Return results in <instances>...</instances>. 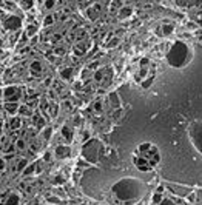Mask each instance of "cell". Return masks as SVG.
Listing matches in <instances>:
<instances>
[{
  "instance_id": "7dc6e473",
  "label": "cell",
  "mask_w": 202,
  "mask_h": 205,
  "mask_svg": "<svg viewBox=\"0 0 202 205\" xmlns=\"http://www.w3.org/2000/svg\"><path fill=\"white\" fill-rule=\"evenodd\" d=\"M147 65H150V60H148L147 57L140 60V67H147Z\"/></svg>"
},
{
  "instance_id": "5b68a950",
  "label": "cell",
  "mask_w": 202,
  "mask_h": 205,
  "mask_svg": "<svg viewBox=\"0 0 202 205\" xmlns=\"http://www.w3.org/2000/svg\"><path fill=\"white\" fill-rule=\"evenodd\" d=\"M103 6H108V3L105 2H93L88 8H87V16L91 22H96L99 20V17L102 16L103 12Z\"/></svg>"
},
{
  "instance_id": "3957f363",
  "label": "cell",
  "mask_w": 202,
  "mask_h": 205,
  "mask_svg": "<svg viewBox=\"0 0 202 205\" xmlns=\"http://www.w3.org/2000/svg\"><path fill=\"white\" fill-rule=\"evenodd\" d=\"M99 153H100V142L97 139H90L84 144L80 154H82V157L85 160H88L91 163H96L97 159H99Z\"/></svg>"
},
{
  "instance_id": "83f0119b",
  "label": "cell",
  "mask_w": 202,
  "mask_h": 205,
  "mask_svg": "<svg viewBox=\"0 0 202 205\" xmlns=\"http://www.w3.org/2000/svg\"><path fill=\"white\" fill-rule=\"evenodd\" d=\"M54 22H56V16L54 14H48L43 19V25H45V26H51V25H54Z\"/></svg>"
},
{
  "instance_id": "681fc988",
  "label": "cell",
  "mask_w": 202,
  "mask_h": 205,
  "mask_svg": "<svg viewBox=\"0 0 202 205\" xmlns=\"http://www.w3.org/2000/svg\"><path fill=\"white\" fill-rule=\"evenodd\" d=\"M60 40H62V34L60 33L54 34V42H60Z\"/></svg>"
},
{
  "instance_id": "f546056e",
  "label": "cell",
  "mask_w": 202,
  "mask_h": 205,
  "mask_svg": "<svg viewBox=\"0 0 202 205\" xmlns=\"http://www.w3.org/2000/svg\"><path fill=\"white\" fill-rule=\"evenodd\" d=\"M2 151H3V153H8V154H14L16 148H14V145H11V144H3Z\"/></svg>"
},
{
  "instance_id": "2e32d148",
  "label": "cell",
  "mask_w": 202,
  "mask_h": 205,
  "mask_svg": "<svg viewBox=\"0 0 202 205\" xmlns=\"http://www.w3.org/2000/svg\"><path fill=\"white\" fill-rule=\"evenodd\" d=\"M103 76H105V68H99V70H96L94 73H91V79L96 82V83H102Z\"/></svg>"
},
{
  "instance_id": "52a82bcc",
  "label": "cell",
  "mask_w": 202,
  "mask_h": 205,
  "mask_svg": "<svg viewBox=\"0 0 202 205\" xmlns=\"http://www.w3.org/2000/svg\"><path fill=\"white\" fill-rule=\"evenodd\" d=\"M20 202V196L16 194V193H5L2 194V197H0V203H3V205H19Z\"/></svg>"
},
{
  "instance_id": "816d5d0a",
  "label": "cell",
  "mask_w": 202,
  "mask_h": 205,
  "mask_svg": "<svg viewBox=\"0 0 202 205\" xmlns=\"http://www.w3.org/2000/svg\"><path fill=\"white\" fill-rule=\"evenodd\" d=\"M80 88H84V83H82V82H77V83H74V89H80Z\"/></svg>"
},
{
  "instance_id": "b9f144b4",
  "label": "cell",
  "mask_w": 202,
  "mask_h": 205,
  "mask_svg": "<svg viewBox=\"0 0 202 205\" xmlns=\"http://www.w3.org/2000/svg\"><path fill=\"white\" fill-rule=\"evenodd\" d=\"M56 5H57L56 2H45V3H43V6H45V8H48V9H52Z\"/></svg>"
},
{
  "instance_id": "e0dca14e",
  "label": "cell",
  "mask_w": 202,
  "mask_h": 205,
  "mask_svg": "<svg viewBox=\"0 0 202 205\" xmlns=\"http://www.w3.org/2000/svg\"><path fill=\"white\" fill-rule=\"evenodd\" d=\"M111 80H113V71H111V68L108 67V68H105V76H103V80H102V86L103 88H106L110 83H111Z\"/></svg>"
},
{
  "instance_id": "603a6c76",
  "label": "cell",
  "mask_w": 202,
  "mask_h": 205,
  "mask_svg": "<svg viewBox=\"0 0 202 205\" xmlns=\"http://www.w3.org/2000/svg\"><path fill=\"white\" fill-rule=\"evenodd\" d=\"M34 173H36V163H28V165L25 166V170L22 171V176L26 177V176H31Z\"/></svg>"
},
{
  "instance_id": "4fadbf2b",
  "label": "cell",
  "mask_w": 202,
  "mask_h": 205,
  "mask_svg": "<svg viewBox=\"0 0 202 205\" xmlns=\"http://www.w3.org/2000/svg\"><path fill=\"white\" fill-rule=\"evenodd\" d=\"M73 73H74V70H73L71 67H63V68L60 70V77H62V80L70 82V80L73 79Z\"/></svg>"
},
{
  "instance_id": "ba28073f",
  "label": "cell",
  "mask_w": 202,
  "mask_h": 205,
  "mask_svg": "<svg viewBox=\"0 0 202 205\" xmlns=\"http://www.w3.org/2000/svg\"><path fill=\"white\" fill-rule=\"evenodd\" d=\"M31 117H33V122H34V126H36V130H37V131L43 130V128L46 126V120L42 117V114H40L39 111H34Z\"/></svg>"
},
{
  "instance_id": "c3c4849f",
  "label": "cell",
  "mask_w": 202,
  "mask_h": 205,
  "mask_svg": "<svg viewBox=\"0 0 202 205\" xmlns=\"http://www.w3.org/2000/svg\"><path fill=\"white\" fill-rule=\"evenodd\" d=\"M49 97L51 99H57V93L54 91V89H49Z\"/></svg>"
},
{
  "instance_id": "f907efd6",
  "label": "cell",
  "mask_w": 202,
  "mask_h": 205,
  "mask_svg": "<svg viewBox=\"0 0 202 205\" xmlns=\"http://www.w3.org/2000/svg\"><path fill=\"white\" fill-rule=\"evenodd\" d=\"M48 60H49V62H51V63H56V62H57V60H59V59H57V57H56V56H48Z\"/></svg>"
},
{
  "instance_id": "5bb4252c",
  "label": "cell",
  "mask_w": 202,
  "mask_h": 205,
  "mask_svg": "<svg viewBox=\"0 0 202 205\" xmlns=\"http://www.w3.org/2000/svg\"><path fill=\"white\" fill-rule=\"evenodd\" d=\"M22 125H23V122H22V117H19V116H14L8 122V128H9V130H20Z\"/></svg>"
},
{
  "instance_id": "4dcf8cb0",
  "label": "cell",
  "mask_w": 202,
  "mask_h": 205,
  "mask_svg": "<svg viewBox=\"0 0 202 205\" xmlns=\"http://www.w3.org/2000/svg\"><path fill=\"white\" fill-rule=\"evenodd\" d=\"M51 133H52V128H51V126H45L43 130H42V137H43V140H48V139L51 137Z\"/></svg>"
},
{
  "instance_id": "f1b7e54d",
  "label": "cell",
  "mask_w": 202,
  "mask_h": 205,
  "mask_svg": "<svg viewBox=\"0 0 202 205\" xmlns=\"http://www.w3.org/2000/svg\"><path fill=\"white\" fill-rule=\"evenodd\" d=\"M22 188L25 190L26 194H34V193H36V187H34L33 184H23Z\"/></svg>"
},
{
  "instance_id": "d6a6232c",
  "label": "cell",
  "mask_w": 202,
  "mask_h": 205,
  "mask_svg": "<svg viewBox=\"0 0 202 205\" xmlns=\"http://www.w3.org/2000/svg\"><path fill=\"white\" fill-rule=\"evenodd\" d=\"M62 108H63L65 111H73V104H71L68 99H65V100L62 102Z\"/></svg>"
},
{
  "instance_id": "7bdbcfd3",
  "label": "cell",
  "mask_w": 202,
  "mask_h": 205,
  "mask_svg": "<svg viewBox=\"0 0 202 205\" xmlns=\"http://www.w3.org/2000/svg\"><path fill=\"white\" fill-rule=\"evenodd\" d=\"M66 40H68V42H76L74 33H68V36H66Z\"/></svg>"
},
{
  "instance_id": "60d3db41",
  "label": "cell",
  "mask_w": 202,
  "mask_h": 205,
  "mask_svg": "<svg viewBox=\"0 0 202 205\" xmlns=\"http://www.w3.org/2000/svg\"><path fill=\"white\" fill-rule=\"evenodd\" d=\"M162 199H164V197H162V194H160V193H156V194L153 196V202H154V203H160V202H162Z\"/></svg>"
},
{
  "instance_id": "8992f818",
  "label": "cell",
  "mask_w": 202,
  "mask_h": 205,
  "mask_svg": "<svg viewBox=\"0 0 202 205\" xmlns=\"http://www.w3.org/2000/svg\"><path fill=\"white\" fill-rule=\"evenodd\" d=\"M3 26L8 31H19L20 26H22V19L16 14H11L3 20Z\"/></svg>"
},
{
  "instance_id": "ab89813d",
  "label": "cell",
  "mask_w": 202,
  "mask_h": 205,
  "mask_svg": "<svg viewBox=\"0 0 202 205\" xmlns=\"http://www.w3.org/2000/svg\"><path fill=\"white\" fill-rule=\"evenodd\" d=\"M19 5H20L22 8H25L26 11H28L30 8H33V5H34V3H33V2H19Z\"/></svg>"
},
{
  "instance_id": "484cf974",
  "label": "cell",
  "mask_w": 202,
  "mask_h": 205,
  "mask_svg": "<svg viewBox=\"0 0 202 205\" xmlns=\"http://www.w3.org/2000/svg\"><path fill=\"white\" fill-rule=\"evenodd\" d=\"M108 102H110V105H111V108H119V97H117V94L116 93H111L110 96H108Z\"/></svg>"
},
{
  "instance_id": "f35d334b",
  "label": "cell",
  "mask_w": 202,
  "mask_h": 205,
  "mask_svg": "<svg viewBox=\"0 0 202 205\" xmlns=\"http://www.w3.org/2000/svg\"><path fill=\"white\" fill-rule=\"evenodd\" d=\"M90 139H91V134H90V131H87V130H85V131H82V134H80V140H82V142L85 144L87 140H90Z\"/></svg>"
},
{
  "instance_id": "ffe728a7",
  "label": "cell",
  "mask_w": 202,
  "mask_h": 205,
  "mask_svg": "<svg viewBox=\"0 0 202 205\" xmlns=\"http://www.w3.org/2000/svg\"><path fill=\"white\" fill-rule=\"evenodd\" d=\"M133 14V8L131 6H124V8H120L119 9V19H127V17H130Z\"/></svg>"
},
{
  "instance_id": "8fae6325",
  "label": "cell",
  "mask_w": 202,
  "mask_h": 205,
  "mask_svg": "<svg viewBox=\"0 0 202 205\" xmlns=\"http://www.w3.org/2000/svg\"><path fill=\"white\" fill-rule=\"evenodd\" d=\"M30 71H31V74L33 76H42V73H43V63L40 62V60H33L31 62V65H30Z\"/></svg>"
},
{
  "instance_id": "7402d4cb",
  "label": "cell",
  "mask_w": 202,
  "mask_h": 205,
  "mask_svg": "<svg viewBox=\"0 0 202 205\" xmlns=\"http://www.w3.org/2000/svg\"><path fill=\"white\" fill-rule=\"evenodd\" d=\"M3 108H5V111L8 114H12V116H14V114L17 113V110H19V104H6V102H5Z\"/></svg>"
},
{
  "instance_id": "d4e9b609",
  "label": "cell",
  "mask_w": 202,
  "mask_h": 205,
  "mask_svg": "<svg viewBox=\"0 0 202 205\" xmlns=\"http://www.w3.org/2000/svg\"><path fill=\"white\" fill-rule=\"evenodd\" d=\"M160 30H162V36H170L174 30V25L173 23H162Z\"/></svg>"
},
{
  "instance_id": "30bf717a",
  "label": "cell",
  "mask_w": 202,
  "mask_h": 205,
  "mask_svg": "<svg viewBox=\"0 0 202 205\" xmlns=\"http://www.w3.org/2000/svg\"><path fill=\"white\" fill-rule=\"evenodd\" d=\"M54 154H56L57 159H65V157H68L71 154V148L66 147V145H59L54 150Z\"/></svg>"
},
{
  "instance_id": "cb8c5ba5",
  "label": "cell",
  "mask_w": 202,
  "mask_h": 205,
  "mask_svg": "<svg viewBox=\"0 0 202 205\" xmlns=\"http://www.w3.org/2000/svg\"><path fill=\"white\" fill-rule=\"evenodd\" d=\"M91 111L96 113V114H100V113L103 111V102H102V100H96V102L91 105Z\"/></svg>"
},
{
  "instance_id": "4316f807",
  "label": "cell",
  "mask_w": 202,
  "mask_h": 205,
  "mask_svg": "<svg viewBox=\"0 0 202 205\" xmlns=\"http://www.w3.org/2000/svg\"><path fill=\"white\" fill-rule=\"evenodd\" d=\"M100 68V62L99 60H93V62H90L88 65H87V70L90 71V73H94L96 70H99Z\"/></svg>"
},
{
  "instance_id": "11a10c76",
  "label": "cell",
  "mask_w": 202,
  "mask_h": 205,
  "mask_svg": "<svg viewBox=\"0 0 202 205\" xmlns=\"http://www.w3.org/2000/svg\"><path fill=\"white\" fill-rule=\"evenodd\" d=\"M2 46H3V42H2V39H0V51H2Z\"/></svg>"
},
{
  "instance_id": "ac0fdd59",
  "label": "cell",
  "mask_w": 202,
  "mask_h": 205,
  "mask_svg": "<svg viewBox=\"0 0 202 205\" xmlns=\"http://www.w3.org/2000/svg\"><path fill=\"white\" fill-rule=\"evenodd\" d=\"M74 37H76V42H87L88 31H87L85 28H79V30L74 33Z\"/></svg>"
},
{
  "instance_id": "1f68e13d",
  "label": "cell",
  "mask_w": 202,
  "mask_h": 205,
  "mask_svg": "<svg viewBox=\"0 0 202 205\" xmlns=\"http://www.w3.org/2000/svg\"><path fill=\"white\" fill-rule=\"evenodd\" d=\"M14 148H16V150H20V151H22V150H25V148H26V142H25V139H17V140H16V144H14Z\"/></svg>"
},
{
  "instance_id": "8d00e7d4",
  "label": "cell",
  "mask_w": 202,
  "mask_h": 205,
  "mask_svg": "<svg viewBox=\"0 0 202 205\" xmlns=\"http://www.w3.org/2000/svg\"><path fill=\"white\" fill-rule=\"evenodd\" d=\"M48 108L51 110V117H56V116H57V111H59V107H57V104H51Z\"/></svg>"
},
{
  "instance_id": "f6af8a7d",
  "label": "cell",
  "mask_w": 202,
  "mask_h": 205,
  "mask_svg": "<svg viewBox=\"0 0 202 205\" xmlns=\"http://www.w3.org/2000/svg\"><path fill=\"white\" fill-rule=\"evenodd\" d=\"M82 122H84V120H82V117H80V116H76V117H74V125H76V126H79Z\"/></svg>"
},
{
  "instance_id": "9c48e42d",
  "label": "cell",
  "mask_w": 202,
  "mask_h": 205,
  "mask_svg": "<svg viewBox=\"0 0 202 205\" xmlns=\"http://www.w3.org/2000/svg\"><path fill=\"white\" fill-rule=\"evenodd\" d=\"M133 162H134V165H136V168L139 170V171H150L151 170V166H150V163H148L144 157H139V156H136L133 159Z\"/></svg>"
},
{
  "instance_id": "bcb514c9",
  "label": "cell",
  "mask_w": 202,
  "mask_h": 205,
  "mask_svg": "<svg viewBox=\"0 0 202 205\" xmlns=\"http://www.w3.org/2000/svg\"><path fill=\"white\" fill-rule=\"evenodd\" d=\"M6 168V162H5V159H0V171H3Z\"/></svg>"
},
{
  "instance_id": "277c9868",
  "label": "cell",
  "mask_w": 202,
  "mask_h": 205,
  "mask_svg": "<svg viewBox=\"0 0 202 205\" xmlns=\"http://www.w3.org/2000/svg\"><path fill=\"white\" fill-rule=\"evenodd\" d=\"M22 97V89L19 86H6L3 89V100L6 104H19Z\"/></svg>"
},
{
  "instance_id": "6da1fadb",
  "label": "cell",
  "mask_w": 202,
  "mask_h": 205,
  "mask_svg": "<svg viewBox=\"0 0 202 205\" xmlns=\"http://www.w3.org/2000/svg\"><path fill=\"white\" fill-rule=\"evenodd\" d=\"M193 53L185 42H174L167 53V63L173 68H182L191 60Z\"/></svg>"
},
{
  "instance_id": "d590c367",
  "label": "cell",
  "mask_w": 202,
  "mask_h": 205,
  "mask_svg": "<svg viewBox=\"0 0 202 205\" xmlns=\"http://www.w3.org/2000/svg\"><path fill=\"white\" fill-rule=\"evenodd\" d=\"M51 160H52V153H51V151H46L45 154H43V157H42V162H43V163H49Z\"/></svg>"
},
{
  "instance_id": "9a60e30c",
  "label": "cell",
  "mask_w": 202,
  "mask_h": 205,
  "mask_svg": "<svg viewBox=\"0 0 202 205\" xmlns=\"http://www.w3.org/2000/svg\"><path fill=\"white\" fill-rule=\"evenodd\" d=\"M60 133H62V137L66 140V142H71L73 140V130L70 128V125H63Z\"/></svg>"
},
{
  "instance_id": "ee69618b",
  "label": "cell",
  "mask_w": 202,
  "mask_h": 205,
  "mask_svg": "<svg viewBox=\"0 0 202 205\" xmlns=\"http://www.w3.org/2000/svg\"><path fill=\"white\" fill-rule=\"evenodd\" d=\"M52 182H54V184H56V185H60V184H62V182H63V179H62V177H60V176H59V177H57V176H56V177H54V179H52Z\"/></svg>"
},
{
  "instance_id": "7a4b0ae2",
  "label": "cell",
  "mask_w": 202,
  "mask_h": 205,
  "mask_svg": "<svg viewBox=\"0 0 202 205\" xmlns=\"http://www.w3.org/2000/svg\"><path fill=\"white\" fill-rule=\"evenodd\" d=\"M142 191V185L134 179H122L113 187V193L117 199L125 200L131 197H137Z\"/></svg>"
},
{
  "instance_id": "836d02e7",
  "label": "cell",
  "mask_w": 202,
  "mask_h": 205,
  "mask_svg": "<svg viewBox=\"0 0 202 205\" xmlns=\"http://www.w3.org/2000/svg\"><path fill=\"white\" fill-rule=\"evenodd\" d=\"M119 42H120V39L116 36V37H113L110 42H106V48H114L116 45H119Z\"/></svg>"
},
{
  "instance_id": "7c38bea8",
  "label": "cell",
  "mask_w": 202,
  "mask_h": 205,
  "mask_svg": "<svg viewBox=\"0 0 202 205\" xmlns=\"http://www.w3.org/2000/svg\"><path fill=\"white\" fill-rule=\"evenodd\" d=\"M87 49H88V43L87 42H76L74 48H73V53L79 57H82L84 54H87Z\"/></svg>"
},
{
  "instance_id": "f5cc1de1",
  "label": "cell",
  "mask_w": 202,
  "mask_h": 205,
  "mask_svg": "<svg viewBox=\"0 0 202 205\" xmlns=\"http://www.w3.org/2000/svg\"><path fill=\"white\" fill-rule=\"evenodd\" d=\"M43 83H45V86H49V83H52V79H51V77H46Z\"/></svg>"
},
{
  "instance_id": "74e56055",
  "label": "cell",
  "mask_w": 202,
  "mask_h": 205,
  "mask_svg": "<svg viewBox=\"0 0 202 205\" xmlns=\"http://www.w3.org/2000/svg\"><path fill=\"white\" fill-rule=\"evenodd\" d=\"M65 53H66V49L63 48V46H56L54 48V56L57 57V56H65Z\"/></svg>"
},
{
  "instance_id": "db71d44e",
  "label": "cell",
  "mask_w": 202,
  "mask_h": 205,
  "mask_svg": "<svg viewBox=\"0 0 202 205\" xmlns=\"http://www.w3.org/2000/svg\"><path fill=\"white\" fill-rule=\"evenodd\" d=\"M37 40H39V37H31V45H34V43H37Z\"/></svg>"
},
{
  "instance_id": "d6986e66",
  "label": "cell",
  "mask_w": 202,
  "mask_h": 205,
  "mask_svg": "<svg viewBox=\"0 0 202 205\" xmlns=\"http://www.w3.org/2000/svg\"><path fill=\"white\" fill-rule=\"evenodd\" d=\"M17 113H19V117H22V116H25V117H31L34 111H33V110H30L28 107H26V105L23 104V105H19Z\"/></svg>"
},
{
  "instance_id": "e575fe53",
  "label": "cell",
  "mask_w": 202,
  "mask_h": 205,
  "mask_svg": "<svg viewBox=\"0 0 202 205\" xmlns=\"http://www.w3.org/2000/svg\"><path fill=\"white\" fill-rule=\"evenodd\" d=\"M36 33H37V26H36V25H30L28 31H26V37H33Z\"/></svg>"
},
{
  "instance_id": "44dd1931",
  "label": "cell",
  "mask_w": 202,
  "mask_h": 205,
  "mask_svg": "<svg viewBox=\"0 0 202 205\" xmlns=\"http://www.w3.org/2000/svg\"><path fill=\"white\" fill-rule=\"evenodd\" d=\"M26 165H28V159H26V157H20V159H17V162L14 165V170L16 171H23Z\"/></svg>"
}]
</instances>
